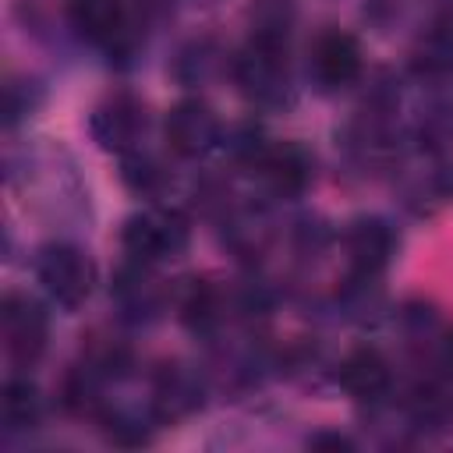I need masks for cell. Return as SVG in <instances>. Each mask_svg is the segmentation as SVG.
<instances>
[{"instance_id": "cell-10", "label": "cell", "mask_w": 453, "mask_h": 453, "mask_svg": "<svg viewBox=\"0 0 453 453\" xmlns=\"http://www.w3.org/2000/svg\"><path fill=\"white\" fill-rule=\"evenodd\" d=\"M365 78V50L361 39L347 28H322L308 42L304 81L319 96H340Z\"/></svg>"}, {"instance_id": "cell-9", "label": "cell", "mask_w": 453, "mask_h": 453, "mask_svg": "<svg viewBox=\"0 0 453 453\" xmlns=\"http://www.w3.org/2000/svg\"><path fill=\"white\" fill-rule=\"evenodd\" d=\"M177 301V287L159 276V265L127 258L110 276V304L120 326H152L159 322Z\"/></svg>"}, {"instance_id": "cell-15", "label": "cell", "mask_w": 453, "mask_h": 453, "mask_svg": "<svg viewBox=\"0 0 453 453\" xmlns=\"http://www.w3.org/2000/svg\"><path fill=\"white\" fill-rule=\"evenodd\" d=\"M449 74H453V0H449V7L435 11L421 25V32L411 46V78L418 85L435 88Z\"/></svg>"}, {"instance_id": "cell-12", "label": "cell", "mask_w": 453, "mask_h": 453, "mask_svg": "<svg viewBox=\"0 0 453 453\" xmlns=\"http://www.w3.org/2000/svg\"><path fill=\"white\" fill-rule=\"evenodd\" d=\"M333 382L350 396L357 400L361 407L368 403H379L386 396H393L400 389V375H396V365L393 357L375 347V343H361V347H350L336 365H333Z\"/></svg>"}, {"instance_id": "cell-7", "label": "cell", "mask_w": 453, "mask_h": 453, "mask_svg": "<svg viewBox=\"0 0 453 453\" xmlns=\"http://www.w3.org/2000/svg\"><path fill=\"white\" fill-rule=\"evenodd\" d=\"M343 283H382L389 265L400 255V230L379 212H361L343 223L340 234Z\"/></svg>"}, {"instance_id": "cell-14", "label": "cell", "mask_w": 453, "mask_h": 453, "mask_svg": "<svg viewBox=\"0 0 453 453\" xmlns=\"http://www.w3.org/2000/svg\"><path fill=\"white\" fill-rule=\"evenodd\" d=\"M230 57H234V50L223 39H216L212 32L191 35V39H184L173 50V57H170V78L180 88L198 92V88L212 85L223 74L230 78Z\"/></svg>"}, {"instance_id": "cell-16", "label": "cell", "mask_w": 453, "mask_h": 453, "mask_svg": "<svg viewBox=\"0 0 453 453\" xmlns=\"http://www.w3.org/2000/svg\"><path fill=\"white\" fill-rule=\"evenodd\" d=\"M46 418V396L28 372H11L0 389V428L4 439L28 435Z\"/></svg>"}, {"instance_id": "cell-11", "label": "cell", "mask_w": 453, "mask_h": 453, "mask_svg": "<svg viewBox=\"0 0 453 453\" xmlns=\"http://www.w3.org/2000/svg\"><path fill=\"white\" fill-rule=\"evenodd\" d=\"M223 138H226V124L202 96L177 99L163 117V142L184 163H198V159L219 152Z\"/></svg>"}, {"instance_id": "cell-18", "label": "cell", "mask_w": 453, "mask_h": 453, "mask_svg": "<svg viewBox=\"0 0 453 453\" xmlns=\"http://www.w3.org/2000/svg\"><path fill=\"white\" fill-rule=\"evenodd\" d=\"M297 0H248L244 4V39L294 46Z\"/></svg>"}, {"instance_id": "cell-22", "label": "cell", "mask_w": 453, "mask_h": 453, "mask_svg": "<svg viewBox=\"0 0 453 453\" xmlns=\"http://www.w3.org/2000/svg\"><path fill=\"white\" fill-rule=\"evenodd\" d=\"M180 4H188V7H198V11H209V7H216V4H223V0H180Z\"/></svg>"}, {"instance_id": "cell-17", "label": "cell", "mask_w": 453, "mask_h": 453, "mask_svg": "<svg viewBox=\"0 0 453 453\" xmlns=\"http://www.w3.org/2000/svg\"><path fill=\"white\" fill-rule=\"evenodd\" d=\"M117 177L142 202H170L173 195V170L159 152H152V145L117 159Z\"/></svg>"}, {"instance_id": "cell-21", "label": "cell", "mask_w": 453, "mask_h": 453, "mask_svg": "<svg viewBox=\"0 0 453 453\" xmlns=\"http://www.w3.org/2000/svg\"><path fill=\"white\" fill-rule=\"evenodd\" d=\"M308 449H329V453H340V449H357V439L347 435V432H336V428H319L304 439Z\"/></svg>"}, {"instance_id": "cell-19", "label": "cell", "mask_w": 453, "mask_h": 453, "mask_svg": "<svg viewBox=\"0 0 453 453\" xmlns=\"http://www.w3.org/2000/svg\"><path fill=\"white\" fill-rule=\"evenodd\" d=\"M46 85L28 71H7L4 78V134H18L42 110Z\"/></svg>"}, {"instance_id": "cell-5", "label": "cell", "mask_w": 453, "mask_h": 453, "mask_svg": "<svg viewBox=\"0 0 453 453\" xmlns=\"http://www.w3.org/2000/svg\"><path fill=\"white\" fill-rule=\"evenodd\" d=\"M241 173L255 184L262 202H297L315 184V152L297 138H265Z\"/></svg>"}, {"instance_id": "cell-13", "label": "cell", "mask_w": 453, "mask_h": 453, "mask_svg": "<svg viewBox=\"0 0 453 453\" xmlns=\"http://www.w3.org/2000/svg\"><path fill=\"white\" fill-rule=\"evenodd\" d=\"M64 25L78 42L99 50L110 60L124 39L127 0H64Z\"/></svg>"}, {"instance_id": "cell-6", "label": "cell", "mask_w": 453, "mask_h": 453, "mask_svg": "<svg viewBox=\"0 0 453 453\" xmlns=\"http://www.w3.org/2000/svg\"><path fill=\"white\" fill-rule=\"evenodd\" d=\"M152 131H156V117L149 103L131 88L110 92L88 110V138L96 142V149H103L113 159L149 149Z\"/></svg>"}, {"instance_id": "cell-4", "label": "cell", "mask_w": 453, "mask_h": 453, "mask_svg": "<svg viewBox=\"0 0 453 453\" xmlns=\"http://www.w3.org/2000/svg\"><path fill=\"white\" fill-rule=\"evenodd\" d=\"M191 248V216L170 202H145L120 223V251L149 265H170Z\"/></svg>"}, {"instance_id": "cell-1", "label": "cell", "mask_w": 453, "mask_h": 453, "mask_svg": "<svg viewBox=\"0 0 453 453\" xmlns=\"http://www.w3.org/2000/svg\"><path fill=\"white\" fill-rule=\"evenodd\" d=\"M4 180L57 230H88L92 195L78 170V159L60 142L7 134Z\"/></svg>"}, {"instance_id": "cell-8", "label": "cell", "mask_w": 453, "mask_h": 453, "mask_svg": "<svg viewBox=\"0 0 453 453\" xmlns=\"http://www.w3.org/2000/svg\"><path fill=\"white\" fill-rule=\"evenodd\" d=\"M0 347L11 372H32L50 350V308L28 290L0 297Z\"/></svg>"}, {"instance_id": "cell-2", "label": "cell", "mask_w": 453, "mask_h": 453, "mask_svg": "<svg viewBox=\"0 0 453 453\" xmlns=\"http://www.w3.org/2000/svg\"><path fill=\"white\" fill-rule=\"evenodd\" d=\"M230 81L251 110L287 113L297 99L294 46L241 39V46L230 57Z\"/></svg>"}, {"instance_id": "cell-23", "label": "cell", "mask_w": 453, "mask_h": 453, "mask_svg": "<svg viewBox=\"0 0 453 453\" xmlns=\"http://www.w3.org/2000/svg\"><path fill=\"white\" fill-rule=\"evenodd\" d=\"M449 103H453V99H449Z\"/></svg>"}, {"instance_id": "cell-3", "label": "cell", "mask_w": 453, "mask_h": 453, "mask_svg": "<svg viewBox=\"0 0 453 453\" xmlns=\"http://www.w3.org/2000/svg\"><path fill=\"white\" fill-rule=\"evenodd\" d=\"M32 276L50 304L78 311L96 294L99 265L92 251L81 248L74 237H50L32 251Z\"/></svg>"}, {"instance_id": "cell-20", "label": "cell", "mask_w": 453, "mask_h": 453, "mask_svg": "<svg viewBox=\"0 0 453 453\" xmlns=\"http://www.w3.org/2000/svg\"><path fill=\"white\" fill-rule=\"evenodd\" d=\"M425 0H361V18L375 35H396L414 21Z\"/></svg>"}]
</instances>
